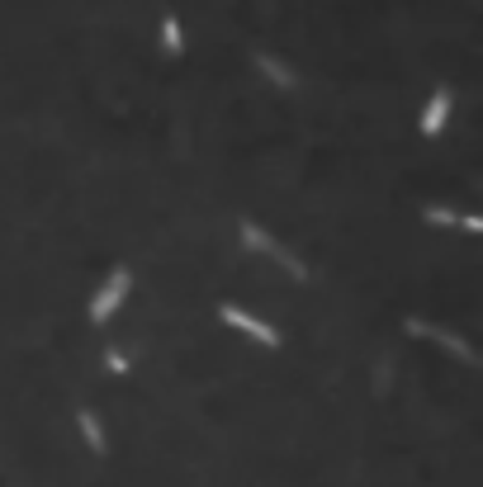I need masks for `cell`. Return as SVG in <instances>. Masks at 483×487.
Here are the masks:
<instances>
[{
  "mask_svg": "<svg viewBox=\"0 0 483 487\" xmlns=\"http://www.w3.org/2000/svg\"><path fill=\"white\" fill-rule=\"evenodd\" d=\"M237 242L251 251V256H261V261H270L275 270H285L289 280H299V284H308V280H313L308 261L299 256V251H289V246H285L266 223H256V218H237Z\"/></svg>",
  "mask_w": 483,
  "mask_h": 487,
  "instance_id": "1",
  "label": "cell"
},
{
  "mask_svg": "<svg viewBox=\"0 0 483 487\" xmlns=\"http://www.w3.org/2000/svg\"><path fill=\"white\" fill-rule=\"evenodd\" d=\"M133 299V270L129 265H114L104 280L95 284L91 293V303H86V317H91V327H104V322H114L119 308Z\"/></svg>",
  "mask_w": 483,
  "mask_h": 487,
  "instance_id": "2",
  "label": "cell"
},
{
  "mask_svg": "<svg viewBox=\"0 0 483 487\" xmlns=\"http://www.w3.org/2000/svg\"><path fill=\"white\" fill-rule=\"evenodd\" d=\"M218 322H223L227 331H237L242 341L261 346V350H280V346H285V331H280L275 322H266L261 312L242 308V303H218Z\"/></svg>",
  "mask_w": 483,
  "mask_h": 487,
  "instance_id": "3",
  "label": "cell"
},
{
  "mask_svg": "<svg viewBox=\"0 0 483 487\" xmlns=\"http://www.w3.org/2000/svg\"><path fill=\"white\" fill-rule=\"evenodd\" d=\"M403 331H408V336H417V341H431L436 350L455 355L465 369H474V365H478V350H474L459 331H450V327H436V322H427V317H403Z\"/></svg>",
  "mask_w": 483,
  "mask_h": 487,
  "instance_id": "4",
  "label": "cell"
},
{
  "mask_svg": "<svg viewBox=\"0 0 483 487\" xmlns=\"http://www.w3.org/2000/svg\"><path fill=\"white\" fill-rule=\"evenodd\" d=\"M455 119V91L450 86H436L427 100H422V114H417V133L422 138H446Z\"/></svg>",
  "mask_w": 483,
  "mask_h": 487,
  "instance_id": "5",
  "label": "cell"
},
{
  "mask_svg": "<svg viewBox=\"0 0 483 487\" xmlns=\"http://www.w3.org/2000/svg\"><path fill=\"white\" fill-rule=\"evenodd\" d=\"M251 67H256V76L266 81L270 91H280V95L299 91V72H294L280 53H251Z\"/></svg>",
  "mask_w": 483,
  "mask_h": 487,
  "instance_id": "6",
  "label": "cell"
},
{
  "mask_svg": "<svg viewBox=\"0 0 483 487\" xmlns=\"http://www.w3.org/2000/svg\"><path fill=\"white\" fill-rule=\"evenodd\" d=\"M72 421H76V435H81V444H86L91 454H100V459L110 454V435H104V421H100L95 407H76Z\"/></svg>",
  "mask_w": 483,
  "mask_h": 487,
  "instance_id": "7",
  "label": "cell"
},
{
  "mask_svg": "<svg viewBox=\"0 0 483 487\" xmlns=\"http://www.w3.org/2000/svg\"><path fill=\"white\" fill-rule=\"evenodd\" d=\"M422 223L431 227H465V232H483L478 214H465V208H446V204H427L422 208Z\"/></svg>",
  "mask_w": 483,
  "mask_h": 487,
  "instance_id": "8",
  "label": "cell"
},
{
  "mask_svg": "<svg viewBox=\"0 0 483 487\" xmlns=\"http://www.w3.org/2000/svg\"><path fill=\"white\" fill-rule=\"evenodd\" d=\"M157 43L166 57H180L185 53V29H180V19L176 14H161V24H157Z\"/></svg>",
  "mask_w": 483,
  "mask_h": 487,
  "instance_id": "9",
  "label": "cell"
},
{
  "mask_svg": "<svg viewBox=\"0 0 483 487\" xmlns=\"http://www.w3.org/2000/svg\"><path fill=\"white\" fill-rule=\"evenodd\" d=\"M100 365H104V374H114V378H129V374H133V355L123 350V346H104Z\"/></svg>",
  "mask_w": 483,
  "mask_h": 487,
  "instance_id": "10",
  "label": "cell"
}]
</instances>
